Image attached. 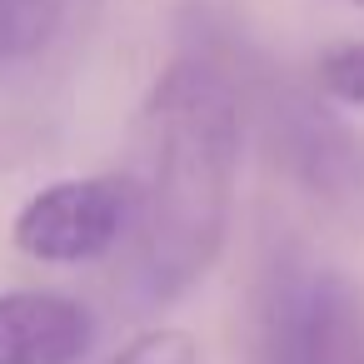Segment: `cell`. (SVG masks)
Segmentation results:
<instances>
[{
    "label": "cell",
    "instance_id": "cell-6",
    "mask_svg": "<svg viewBox=\"0 0 364 364\" xmlns=\"http://www.w3.org/2000/svg\"><path fill=\"white\" fill-rule=\"evenodd\" d=\"M314 80L329 100L339 105H359L364 110V41H344V46H329L314 65Z\"/></svg>",
    "mask_w": 364,
    "mask_h": 364
},
{
    "label": "cell",
    "instance_id": "cell-4",
    "mask_svg": "<svg viewBox=\"0 0 364 364\" xmlns=\"http://www.w3.org/2000/svg\"><path fill=\"white\" fill-rule=\"evenodd\" d=\"M294 364H364V294L354 284H319L309 294Z\"/></svg>",
    "mask_w": 364,
    "mask_h": 364
},
{
    "label": "cell",
    "instance_id": "cell-7",
    "mask_svg": "<svg viewBox=\"0 0 364 364\" xmlns=\"http://www.w3.org/2000/svg\"><path fill=\"white\" fill-rule=\"evenodd\" d=\"M105 364H200V344L185 329H145Z\"/></svg>",
    "mask_w": 364,
    "mask_h": 364
},
{
    "label": "cell",
    "instance_id": "cell-3",
    "mask_svg": "<svg viewBox=\"0 0 364 364\" xmlns=\"http://www.w3.org/2000/svg\"><path fill=\"white\" fill-rule=\"evenodd\" d=\"M95 319L80 299L50 289L0 294V364H75L90 349Z\"/></svg>",
    "mask_w": 364,
    "mask_h": 364
},
{
    "label": "cell",
    "instance_id": "cell-2",
    "mask_svg": "<svg viewBox=\"0 0 364 364\" xmlns=\"http://www.w3.org/2000/svg\"><path fill=\"white\" fill-rule=\"evenodd\" d=\"M135 220L130 175H80L46 185L16 215V250L41 264H90L110 255Z\"/></svg>",
    "mask_w": 364,
    "mask_h": 364
},
{
    "label": "cell",
    "instance_id": "cell-1",
    "mask_svg": "<svg viewBox=\"0 0 364 364\" xmlns=\"http://www.w3.org/2000/svg\"><path fill=\"white\" fill-rule=\"evenodd\" d=\"M240 95L200 55H180L135 115V294L140 304L180 299L220 259L240 185Z\"/></svg>",
    "mask_w": 364,
    "mask_h": 364
},
{
    "label": "cell",
    "instance_id": "cell-8",
    "mask_svg": "<svg viewBox=\"0 0 364 364\" xmlns=\"http://www.w3.org/2000/svg\"><path fill=\"white\" fill-rule=\"evenodd\" d=\"M349 6H364V0H349Z\"/></svg>",
    "mask_w": 364,
    "mask_h": 364
},
{
    "label": "cell",
    "instance_id": "cell-5",
    "mask_svg": "<svg viewBox=\"0 0 364 364\" xmlns=\"http://www.w3.org/2000/svg\"><path fill=\"white\" fill-rule=\"evenodd\" d=\"M65 21V0H0V60L41 55Z\"/></svg>",
    "mask_w": 364,
    "mask_h": 364
}]
</instances>
